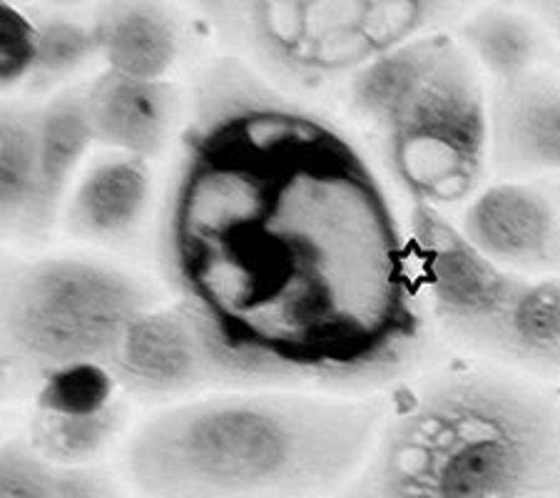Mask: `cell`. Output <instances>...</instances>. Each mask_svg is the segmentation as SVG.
Listing matches in <instances>:
<instances>
[{"mask_svg": "<svg viewBox=\"0 0 560 498\" xmlns=\"http://www.w3.org/2000/svg\"><path fill=\"white\" fill-rule=\"evenodd\" d=\"M0 210L8 230H48L43 217L38 107L8 105L0 115Z\"/></svg>", "mask_w": 560, "mask_h": 498, "instance_id": "5bb4252c", "label": "cell"}, {"mask_svg": "<svg viewBox=\"0 0 560 498\" xmlns=\"http://www.w3.org/2000/svg\"><path fill=\"white\" fill-rule=\"evenodd\" d=\"M38 48H35V62L28 78L31 90H50L62 80L75 76L93 58H101L97 50L93 25L78 23L72 18L50 15L35 23Z\"/></svg>", "mask_w": 560, "mask_h": 498, "instance_id": "d6986e66", "label": "cell"}, {"mask_svg": "<svg viewBox=\"0 0 560 498\" xmlns=\"http://www.w3.org/2000/svg\"><path fill=\"white\" fill-rule=\"evenodd\" d=\"M117 386L140 398H177L230 377L183 306H152L130 324L110 361Z\"/></svg>", "mask_w": 560, "mask_h": 498, "instance_id": "9c48e42d", "label": "cell"}, {"mask_svg": "<svg viewBox=\"0 0 560 498\" xmlns=\"http://www.w3.org/2000/svg\"><path fill=\"white\" fill-rule=\"evenodd\" d=\"M349 498H560V404L509 374L431 377L384 419Z\"/></svg>", "mask_w": 560, "mask_h": 498, "instance_id": "3957f363", "label": "cell"}, {"mask_svg": "<svg viewBox=\"0 0 560 498\" xmlns=\"http://www.w3.org/2000/svg\"><path fill=\"white\" fill-rule=\"evenodd\" d=\"M115 377L103 364H75L50 371L38 382L35 409L52 414H95L115 402Z\"/></svg>", "mask_w": 560, "mask_h": 498, "instance_id": "ffe728a7", "label": "cell"}, {"mask_svg": "<svg viewBox=\"0 0 560 498\" xmlns=\"http://www.w3.org/2000/svg\"><path fill=\"white\" fill-rule=\"evenodd\" d=\"M384 419L378 398L214 394L142 421L125 468L142 498H324L359 476Z\"/></svg>", "mask_w": 560, "mask_h": 498, "instance_id": "7a4b0ae2", "label": "cell"}, {"mask_svg": "<svg viewBox=\"0 0 560 498\" xmlns=\"http://www.w3.org/2000/svg\"><path fill=\"white\" fill-rule=\"evenodd\" d=\"M90 25L107 70L122 76L162 80L179 56L177 18L162 3H105L97 8Z\"/></svg>", "mask_w": 560, "mask_h": 498, "instance_id": "7c38bea8", "label": "cell"}, {"mask_svg": "<svg viewBox=\"0 0 560 498\" xmlns=\"http://www.w3.org/2000/svg\"><path fill=\"white\" fill-rule=\"evenodd\" d=\"M503 361L528 374L560 377V275L528 279L513 306Z\"/></svg>", "mask_w": 560, "mask_h": 498, "instance_id": "e0dca14e", "label": "cell"}, {"mask_svg": "<svg viewBox=\"0 0 560 498\" xmlns=\"http://www.w3.org/2000/svg\"><path fill=\"white\" fill-rule=\"evenodd\" d=\"M152 306L138 279L101 262H21L3 271V364L38 382L62 367H110L125 332Z\"/></svg>", "mask_w": 560, "mask_h": 498, "instance_id": "8992f818", "label": "cell"}, {"mask_svg": "<svg viewBox=\"0 0 560 498\" xmlns=\"http://www.w3.org/2000/svg\"><path fill=\"white\" fill-rule=\"evenodd\" d=\"M411 252L429 310L460 347L503 361L513 306L528 277L478 252L441 210L413 205Z\"/></svg>", "mask_w": 560, "mask_h": 498, "instance_id": "52a82bcc", "label": "cell"}, {"mask_svg": "<svg viewBox=\"0 0 560 498\" xmlns=\"http://www.w3.org/2000/svg\"><path fill=\"white\" fill-rule=\"evenodd\" d=\"M120 424V404L95 414H52L35 409L28 424V443L56 466H88L110 447Z\"/></svg>", "mask_w": 560, "mask_h": 498, "instance_id": "ac0fdd59", "label": "cell"}, {"mask_svg": "<svg viewBox=\"0 0 560 498\" xmlns=\"http://www.w3.org/2000/svg\"><path fill=\"white\" fill-rule=\"evenodd\" d=\"M38 35L35 23L23 18L11 5H0V83L13 88L18 83H28Z\"/></svg>", "mask_w": 560, "mask_h": 498, "instance_id": "7402d4cb", "label": "cell"}, {"mask_svg": "<svg viewBox=\"0 0 560 498\" xmlns=\"http://www.w3.org/2000/svg\"><path fill=\"white\" fill-rule=\"evenodd\" d=\"M460 232L513 275H560V197L544 183L509 179L481 189L466 207Z\"/></svg>", "mask_w": 560, "mask_h": 498, "instance_id": "ba28073f", "label": "cell"}, {"mask_svg": "<svg viewBox=\"0 0 560 498\" xmlns=\"http://www.w3.org/2000/svg\"><path fill=\"white\" fill-rule=\"evenodd\" d=\"M351 113L384 138L386 165L413 205L433 210L476 197L491 155V120L460 43L429 33L349 80Z\"/></svg>", "mask_w": 560, "mask_h": 498, "instance_id": "277c9868", "label": "cell"}, {"mask_svg": "<svg viewBox=\"0 0 560 498\" xmlns=\"http://www.w3.org/2000/svg\"><path fill=\"white\" fill-rule=\"evenodd\" d=\"M58 466L28 441H8L0 454V498H50Z\"/></svg>", "mask_w": 560, "mask_h": 498, "instance_id": "44dd1931", "label": "cell"}, {"mask_svg": "<svg viewBox=\"0 0 560 498\" xmlns=\"http://www.w3.org/2000/svg\"><path fill=\"white\" fill-rule=\"evenodd\" d=\"M93 142L85 88L62 90L38 107L43 217L48 228L56 222L72 172Z\"/></svg>", "mask_w": 560, "mask_h": 498, "instance_id": "9a60e30c", "label": "cell"}, {"mask_svg": "<svg viewBox=\"0 0 560 498\" xmlns=\"http://www.w3.org/2000/svg\"><path fill=\"white\" fill-rule=\"evenodd\" d=\"M85 100L97 144L140 160L155 158L165 148L177 100L162 80L105 70L85 88Z\"/></svg>", "mask_w": 560, "mask_h": 498, "instance_id": "8fae6325", "label": "cell"}, {"mask_svg": "<svg viewBox=\"0 0 560 498\" xmlns=\"http://www.w3.org/2000/svg\"><path fill=\"white\" fill-rule=\"evenodd\" d=\"M202 11L261 70L319 88L364 70L399 45L429 35L451 5L431 0H259Z\"/></svg>", "mask_w": 560, "mask_h": 498, "instance_id": "5b68a950", "label": "cell"}, {"mask_svg": "<svg viewBox=\"0 0 560 498\" xmlns=\"http://www.w3.org/2000/svg\"><path fill=\"white\" fill-rule=\"evenodd\" d=\"M540 15L550 31H553L556 38L560 40V3H546L540 5Z\"/></svg>", "mask_w": 560, "mask_h": 498, "instance_id": "cb8c5ba5", "label": "cell"}, {"mask_svg": "<svg viewBox=\"0 0 560 498\" xmlns=\"http://www.w3.org/2000/svg\"><path fill=\"white\" fill-rule=\"evenodd\" d=\"M150 197L148 160L113 155L88 172L72 195L68 224L93 240L120 238L138 228Z\"/></svg>", "mask_w": 560, "mask_h": 498, "instance_id": "4fadbf2b", "label": "cell"}, {"mask_svg": "<svg viewBox=\"0 0 560 498\" xmlns=\"http://www.w3.org/2000/svg\"><path fill=\"white\" fill-rule=\"evenodd\" d=\"M491 158L505 177H560V80L546 70L495 85Z\"/></svg>", "mask_w": 560, "mask_h": 498, "instance_id": "30bf717a", "label": "cell"}, {"mask_svg": "<svg viewBox=\"0 0 560 498\" xmlns=\"http://www.w3.org/2000/svg\"><path fill=\"white\" fill-rule=\"evenodd\" d=\"M160 250L232 386L374 389L427 341L413 252L372 167L247 70L205 80Z\"/></svg>", "mask_w": 560, "mask_h": 498, "instance_id": "6da1fadb", "label": "cell"}, {"mask_svg": "<svg viewBox=\"0 0 560 498\" xmlns=\"http://www.w3.org/2000/svg\"><path fill=\"white\" fill-rule=\"evenodd\" d=\"M50 498H117V488L95 468L58 466Z\"/></svg>", "mask_w": 560, "mask_h": 498, "instance_id": "603a6c76", "label": "cell"}, {"mask_svg": "<svg viewBox=\"0 0 560 498\" xmlns=\"http://www.w3.org/2000/svg\"><path fill=\"white\" fill-rule=\"evenodd\" d=\"M460 48L489 70L495 85L513 83L540 70L546 38L536 23L511 11H481L458 28Z\"/></svg>", "mask_w": 560, "mask_h": 498, "instance_id": "2e32d148", "label": "cell"}]
</instances>
